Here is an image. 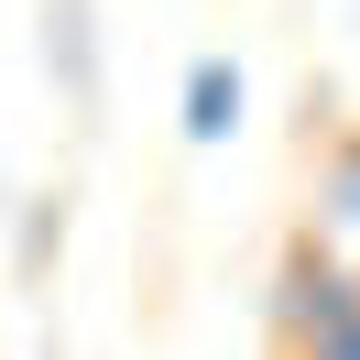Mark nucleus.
<instances>
[{"label": "nucleus", "instance_id": "7ed1b4c3", "mask_svg": "<svg viewBox=\"0 0 360 360\" xmlns=\"http://www.w3.org/2000/svg\"><path fill=\"white\" fill-rule=\"evenodd\" d=\"M44 33H55V66H66V88L88 98V0H55V11H44Z\"/></svg>", "mask_w": 360, "mask_h": 360}, {"label": "nucleus", "instance_id": "f257e3e1", "mask_svg": "<svg viewBox=\"0 0 360 360\" xmlns=\"http://www.w3.org/2000/svg\"><path fill=\"white\" fill-rule=\"evenodd\" d=\"M273 316H284L295 360H360V273H338L316 240L284 251V273H273Z\"/></svg>", "mask_w": 360, "mask_h": 360}, {"label": "nucleus", "instance_id": "f03ea898", "mask_svg": "<svg viewBox=\"0 0 360 360\" xmlns=\"http://www.w3.org/2000/svg\"><path fill=\"white\" fill-rule=\"evenodd\" d=\"M240 66H229V55H197V66H186V142H207V153H219L229 131H240Z\"/></svg>", "mask_w": 360, "mask_h": 360}]
</instances>
